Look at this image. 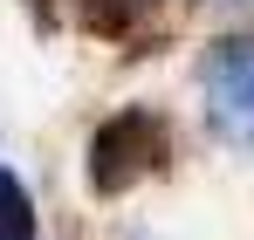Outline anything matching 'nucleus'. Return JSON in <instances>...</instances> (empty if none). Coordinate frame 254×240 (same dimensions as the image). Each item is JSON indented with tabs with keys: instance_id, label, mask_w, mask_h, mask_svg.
Returning <instances> with one entry per match:
<instances>
[{
	"instance_id": "4",
	"label": "nucleus",
	"mask_w": 254,
	"mask_h": 240,
	"mask_svg": "<svg viewBox=\"0 0 254 240\" xmlns=\"http://www.w3.org/2000/svg\"><path fill=\"white\" fill-rule=\"evenodd\" d=\"M144 7H151V0H89V21H96V28H130Z\"/></svg>"
},
{
	"instance_id": "2",
	"label": "nucleus",
	"mask_w": 254,
	"mask_h": 240,
	"mask_svg": "<svg viewBox=\"0 0 254 240\" xmlns=\"http://www.w3.org/2000/svg\"><path fill=\"white\" fill-rule=\"evenodd\" d=\"M199 89H206V123L227 144H248L254 137V41L241 35L213 41L199 62Z\"/></svg>"
},
{
	"instance_id": "3",
	"label": "nucleus",
	"mask_w": 254,
	"mask_h": 240,
	"mask_svg": "<svg viewBox=\"0 0 254 240\" xmlns=\"http://www.w3.org/2000/svg\"><path fill=\"white\" fill-rule=\"evenodd\" d=\"M0 240H35V199L14 172H0Z\"/></svg>"
},
{
	"instance_id": "1",
	"label": "nucleus",
	"mask_w": 254,
	"mask_h": 240,
	"mask_svg": "<svg viewBox=\"0 0 254 240\" xmlns=\"http://www.w3.org/2000/svg\"><path fill=\"white\" fill-rule=\"evenodd\" d=\"M158 165H165V123L151 110H117L110 123H96V137H89V185L96 192H130Z\"/></svg>"
}]
</instances>
